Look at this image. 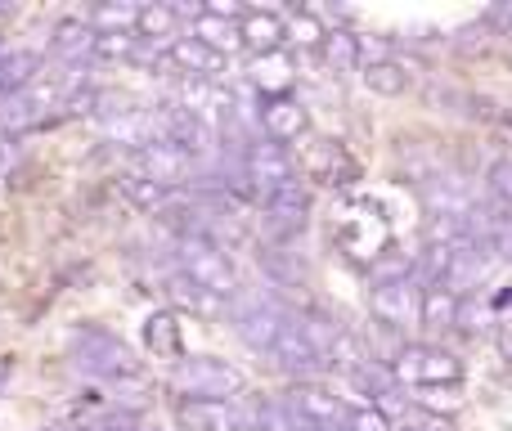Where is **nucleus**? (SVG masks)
Returning <instances> with one entry per match:
<instances>
[{
    "label": "nucleus",
    "instance_id": "a211bd4d",
    "mask_svg": "<svg viewBox=\"0 0 512 431\" xmlns=\"http://www.w3.org/2000/svg\"><path fill=\"white\" fill-rule=\"evenodd\" d=\"M189 36L194 41H203L207 50H216V54H239L243 50V27L234 23V18H221V14H212V9H203V14L189 23Z\"/></svg>",
    "mask_w": 512,
    "mask_h": 431
},
{
    "label": "nucleus",
    "instance_id": "412c9836",
    "mask_svg": "<svg viewBox=\"0 0 512 431\" xmlns=\"http://www.w3.org/2000/svg\"><path fill=\"white\" fill-rule=\"evenodd\" d=\"M292 59L283 50H274V54H256L252 59V68H248V81L256 90H265V99H274V95H288L292 90Z\"/></svg>",
    "mask_w": 512,
    "mask_h": 431
},
{
    "label": "nucleus",
    "instance_id": "4be33fe9",
    "mask_svg": "<svg viewBox=\"0 0 512 431\" xmlns=\"http://www.w3.org/2000/svg\"><path fill=\"white\" fill-rule=\"evenodd\" d=\"M180 9L176 5H144L140 9V41H149V45H158V50H167L171 41H180Z\"/></svg>",
    "mask_w": 512,
    "mask_h": 431
},
{
    "label": "nucleus",
    "instance_id": "f03ea898",
    "mask_svg": "<svg viewBox=\"0 0 512 431\" xmlns=\"http://www.w3.org/2000/svg\"><path fill=\"white\" fill-rule=\"evenodd\" d=\"M333 243L351 265H378L391 252V220L373 198H342L333 212Z\"/></svg>",
    "mask_w": 512,
    "mask_h": 431
},
{
    "label": "nucleus",
    "instance_id": "c85d7f7f",
    "mask_svg": "<svg viewBox=\"0 0 512 431\" xmlns=\"http://www.w3.org/2000/svg\"><path fill=\"white\" fill-rule=\"evenodd\" d=\"M360 36L355 32H342V27H337V32H328V41H324V59H328V68L333 72H355L360 68Z\"/></svg>",
    "mask_w": 512,
    "mask_h": 431
},
{
    "label": "nucleus",
    "instance_id": "bb28decb",
    "mask_svg": "<svg viewBox=\"0 0 512 431\" xmlns=\"http://www.w3.org/2000/svg\"><path fill=\"white\" fill-rule=\"evenodd\" d=\"M459 301L450 288H423V319L418 324L432 328V333H450L459 324Z\"/></svg>",
    "mask_w": 512,
    "mask_h": 431
},
{
    "label": "nucleus",
    "instance_id": "6ab92c4d",
    "mask_svg": "<svg viewBox=\"0 0 512 431\" xmlns=\"http://www.w3.org/2000/svg\"><path fill=\"white\" fill-rule=\"evenodd\" d=\"M162 292H167V297L176 301L180 310H194V315H225V306H230V301L203 292L194 279H185L176 265H167V274H162Z\"/></svg>",
    "mask_w": 512,
    "mask_h": 431
},
{
    "label": "nucleus",
    "instance_id": "2eb2a0df",
    "mask_svg": "<svg viewBox=\"0 0 512 431\" xmlns=\"http://www.w3.org/2000/svg\"><path fill=\"white\" fill-rule=\"evenodd\" d=\"M351 382L364 391V396H373V409H382L387 418H391V409H405L409 414V396H405V387H400V378H396L391 364L364 355V360L351 369Z\"/></svg>",
    "mask_w": 512,
    "mask_h": 431
},
{
    "label": "nucleus",
    "instance_id": "7ed1b4c3",
    "mask_svg": "<svg viewBox=\"0 0 512 431\" xmlns=\"http://www.w3.org/2000/svg\"><path fill=\"white\" fill-rule=\"evenodd\" d=\"M225 315H230V324H234V337H239L248 351L270 355L274 342L288 333L297 310H292L274 288H248V283H243V288L230 297Z\"/></svg>",
    "mask_w": 512,
    "mask_h": 431
},
{
    "label": "nucleus",
    "instance_id": "a878e982",
    "mask_svg": "<svg viewBox=\"0 0 512 431\" xmlns=\"http://www.w3.org/2000/svg\"><path fill=\"white\" fill-rule=\"evenodd\" d=\"M140 9L144 5H131V0H113V5L90 9L86 23L95 27V36H122V32H135V27H140Z\"/></svg>",
    "mask_w": 512,
    "mask_h": 431
},
{
    "label": "nucleus",
    "instance_id": "2f4dec72",
    "mask_svg": "<svg viewBox=\"0 0 512 431\" xmlns=\"http://www.w3.org/2000/svg\"><path fill=\"white\" fill-rule=\"evenodd\" d=\"M486 324H495V306H481V297H463L459 301V333H468V337H477Z\"/></svg>",
    "mask_w": 512,
    "mask_h": 431
},
{
    "label": "nucleus",
    "instance_id": "0eeeda50",
    "mask_svg": "<svg viewBox=\"0 0 512 431\" xmlns=\"http://www.w3.org/2000/svg\"><path fill=\"white\" fill-rule=\"evenodd\" d=\"M391 369H396L400 387H414V391L459 387V382H463L459 355H450L445 346H436V342H409V346H400Z\"/></svg>",
    "mask_w": 512,
    "mask_h": 431
},
{
    "label": "nucleus",
    "instance_id": "f3484780",
    "mask_svg": "<svg viewBox=\"0 0 512 431\" xmlns=\"http://www.w3.org/2000/svg\"><path fill=\"white\" fill-rule=\"evenodd\" d=\"M310 126L306 117V104L292 95H274V99H261V135L274 144H283L288 149L292 140H301Z\"/></svg>",
    "mask_w": 512,
    "mask_h": 431
},
{
    "label": "nucleus",
    "instance_id": "39448f33",
    "mask_svg": "<svg viewBox=\"0 0 512 431\" xmlns=\"http://www.w3.org/2000/svg\"><path fill=\"white\" fill-rule=\"evenodd\" d=\"M63 86L54 72L36 77L32 86L14 90V95H0V131L5 135H23V131H41V126L59 122L63 117Z\"/></svg>",
    "mask_w": 512,
    "mask_h": 431
},
{
    "label": "nucleus",
    "instance_id": "9d476101",
    "mask_svg": "<svg viewBox=\"0 0 512 431\" xmlns=\"http://www.w3.org/2000/svg\"><path fill=\"white\" fill-rule=\"evenodd\" d=\"M310 225V189L301 185H288L279 194H270L261 203V234H265V247H288L292 238H301Z\"/></svg>",
    "mask_w": 512,
    "mask_h": 431
},
{
    "label": "nucleus",
    "instance_id": "f257e3e1",
    "mask_svg": "<svg viewBox=\"0 0 512 431\" xmlns=\"http://www.w3.org/2000/svg\"><path fill=\"white\" fill-rule=\"evenodd\" d=\"M68 360L77 373L108 391H144V364L113 328L104 324H77L68 333Z\"/></svg>",
    "mask_w": 512,
    "mask_h": 431
},
{
    "label": "nucleus",
    "instance_id": "dca6fc26",
    "mask_svg": "<svg viewBox=\"0 0 512 431\" xmlns=\"http://www.w3.org/2000/svg\"><path fill=\"white\" fill-rule=\"evenodd\" d=\"M180 431H248L234 400H176Z\"/></svg>",
    "mask_w": 512,
    "mask_h": 431
},
{
    "label": "nucleus",
    "instance_id": "72a5a7b5",
    "mask_svg": "<svg viewBox=\"0 0 512 431\" xmlns=\"http://www.w3.org/2000/svg\"><path fill=\"white\" fill-rule=\"evenodd\" d=\"M495 346H499V355L512 364V310H495Z\"/></svg>",
    "mask_w": 512,
    "mask_h": 431
},
{
    "label": "nucleus",
    "instance_id": "e433bc0d",
    "mask_svg": "<svg viewBox=\"0 0 512 431\" xmlns=\"http://www.w3.org/2000/svg\"><path fill=\"white\" fill-rule=\"evenodd\" d=\"M396 431H409V427H396Z\"/></svg>",
    "mask_w": 512,
    "mask_h": 431
},
{
    "label": "nucleus",
    "instance_id": "423d86ee",
    "mask_svg": "<svg viewBox=\"0 0 512 431\" xmlns=\"http://www.w3.org/2000/svg\"><path fill=\"white\" fill-rule=\"evenodd\" d=\"M171 387L180 391V400H234L248 391L243 369H234L230 360L216 355H185L171 369Z\"/></svg>",
    "mask_w": 512,
    "mask_h": 431
},
{
    "label": "nucleus",
    "instance_id": "f8f14e48",
    "mask_svg": "<svg viewBox=\"0 0 512 431\" xmlns=\"http://www.w3.org/2000/svg\"><path fill=\"white\" fill-rule=\"evenodd\" d=\"M306 180L310 185H324V189H351L360 180V162L351 158L342 140H315L306 153Z\"/></svg>",
    "mask_w": 512,
    "mask_h": 431
},
{
    "label": "nucleus",
    "instance_id": "c756f323",
    "mask_svg": "<svg viewBox=\"0 0 512 431\" xmlns=\"http://www.w3.org/2000/svg\"><path fill=\"white\" fill-rule=\"evenodd\" d=\"M486 207L495 212H512V158H499L486 171Z\"/></svg>",
    "mask_w": 512,
    "mask_h": 431
},
{
    "label": "nucleus",
    "instance_id": "cd10ccee",
    "mask_svg": "<svg viewBox=\"0 0 512 431\" xmlns=\"http://www.w3.org/2000/svg\"><path fill=\"white\" fill-rule=\"evenodd\" d=\"M364 86L373 90V95H387V99H396V95H405L409 90V68L405 63H396V59H373V63H364Z\"/></svg>",
    "mask_w": 512,
    "mask_h": 431
},
{
    "label": "nucleus",
    "instance_id": "9b49d317",
    "mask_svg": "<svg viewBox=\"0 0 512 431\" xmlns=\"http://www.w3.org/2000/svg\"><path fill=\"white\" fill-rule=\"evenodd\" d=\"M265 360H270L274 369H279L283 378H292V382H319L328 369H333V364L324 360V351H319V346L306 337V328H301V315H292L288 333L274 342V351L265 355Z\"/></svg>",
    "mask_w": 512,
    "mask_h": 431
},
{
    "label": "nucleus",
    "instance_id": "aec40b11",
    "mask_svg": "<svg viewBox=\"0 0 512 431\" xmlns=\"http://www.w3.org/2000/svg\"><path fill=\"white\" fill-rule=\"evenodd\" d=\"M239 27H243V50H252V54H274L288 41V23L279 14H265V9H252Z\"/></svg>",
    "mask_w": 512,
    "mask_h": 431
},
{
    "label": "nucleus",
    "instance_id": "b1692460",
    "mask_svg": "<svg viewBox=\"0 0 512 431\" xmlns=\"http://www.w3.org/2000/svg\"><path fill=\"white\" fill-rule=\"evenodd\" d=\"M36 77H45L41 54H32V50H5L0 54V95H14V90L32 86Z\"/></svg>",
    "mask_w": 512,
    "mask_h": 431
},
{
    "label": "nucleus",
    "instance_id": "5701e85b",
    "mask_svg": "<svg viewBox=\"0 0 512 431\" xmlns=\"http://www.w3.org/2000/svg\"><path fill=\"white\" fill-rule=\"evenodd\" d=\"M117 189H122V198H126L131 207H140V212H162V207L176 198L167 185H158V180L140 176V171H131V167L117 176Z\"/></svg>",
    "mask_w": 512,
    "mask_h": 431
},
{
    "label": "nucleus",
    "instance_id": "7c9ffc66",
    "mask_svg": "<svg viewBox=\"0 0 512 431\" xmlns=\"http://www.w3.org/2000/svg\"><path fill=\"white\" fill-rule=\"evenodd\" d=\"M288 41H297L301 50H324V41H328V27L319 23L310 9H301V14H292L288 18Z\"/></svg>",
    "mask_w": 512,
    "mask_h": 431
},
{
    "label": "nucleus",
    "instance_id": "473e14b6",
    "mask_svg": "<svg viewBox=\"0 0 512 431\" xmlns=\"http://www.w3.org/2000/svg\"><path fill=\"white\" fill-rule=\"evenodd\" d=\"M346 431H396V427H391V418L382 414V409L355 405V409H351V427H346Z\"/></svg>",
    "mask_w": 512,
    "mask_h": 431
},
{
    "label": "nucleus",
    "instance_id": "1a4fd4ad",
    "mask_svg": "<svg viewBox=\"0 0 512 431\" xmlns=\"http://www.w3.org/2000/svg\"><path fill=\"white\" fill-rule=\"evenodd\" d=\"M243 176H248L252 194H256V207L265 203L270 194H279V189L297 185V162H292V153L283 149V144L274 140H248V149H243Z\"/></svg>",
    "mask_w": 512,
    "mask_h": 431
},
{
    "label": "nucleus",
    "instance_id": "6e6552de",
    "mask_svg": "<svg viewBox=\"0 0 512 431\" xmlns=\"http://www.w3.org/2000/svg\"><path fill=\"white\" fill-rule=\"evenodd\" d=\"M369 310L387 333H409V328L423 319V283H418V274H400V279L373 283Z\"/></svg>",
    "mask_w": 512,
    "mask_h": 431
},
{
    "label": "nucleus",
    "instance_id": "4468645a",
    "mask_svg": "<svg viewBox=\"0 0 512 431\" xmlns=\"http://www.w3.org/2000/svg\"><path fill=\"white\" fill-rule=\"evenodd\" d=\"M95 27L86 18H63L50 32V59L54 68H95Z\"/></svg>",
    "mask_w": 512,
    "mask_h": 431
},
{
    "label": "nucleus",
    "instance_id": "c9c22d12",
    "mask_svg": "<svg viewBox=\"0 0 512 431\" xmlns=\"http://www.w3.org/2000/svg\"><path fill=\"white\" fill-rule=\"evenodd\" d=\"M45 431H86V427H45Z\"/></svg>",
    "mask_w": 512,
    "mask_h": 431
},
{
    "label": "nucleus",
    "instance_id": "20e7f679",
    "mask_svg": "<svg viewBox=\"0 0 512 431\" xmlns=\"http://www.w3.org/2000/svg\"><path fill=\"white\" fill-rule=\"evenodd\" d=\"M171 265H176L185 279H194L203 292L221 297V301H230L234 292L243 288L239 270H234V261H230V252H225L221 243H212V238H203V234L176 238V243H171Z\"/></svg>",
    "mask_w": 512,
    "mask_h": 431
},
{
    "label": "nucleus",
    "instance_id": "f704fd0d",
    "mask_svg": "<svg viewBox=\"0 0 512 431\" xmlns=\"http://www.w3.org/2000/svg\"><path fill=\"white\" fill-rule=\"evenodd\" d=\"M9 140H14V135L0 131V176H5V171L14 167V144H9Z\"/></svg>",
    "mask_w": 512,
    "mask_h": 431
},
{
    "label": "nucleus",
    "instance_id": "393cba45",
    "mask_svg": "<svg viewBox=\"0 0 512 431\" xmlns=\"http://www.w3.org/2000/svg\"><path fill=\"white\" fill-rule=\"evenodd\" d=\"M144 346H149L158 360H185V342H180V324L171 310H158V315H149V324H144Z\"/></svg>",
    "mask_w": 512,
    "mask_h": 431
},
{
    "label": "nucleus",
    "instance_id": "ddd939ff",
    "mask_svg": "<svg viewBox=\"0 0 512 431\" xmlns=\"http://www.w3.org/2000/svg\"><path fill=\"white\" fill-rule=\"evenodd\" d=\"M198 167H203V162H194L189 153H180L176 144H149V149H140V153H135V162H131V171H140V176L167 185L171 194L194 185Z\"/></svg>",
    "mask_w": 512,
    "mask_h": 431
}]
</instances>
